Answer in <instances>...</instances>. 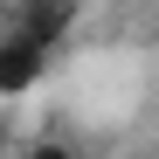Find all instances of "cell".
Returning a JSON list of instances; mask_svg holds the SVG:
<instances>
[{"mask_svg":"<svg viewBox=\"0 0 159 159\" xmlns=\"http://www.w3.org/2000/svg\"><path fill=\"white\" fill-rule=\"evenodd\" d=\"M48 56L56 48H42V42H28V35H0V97H28L42 76H48Z\"/></svg>","mask_w":159,"mask_h":159,"instance_id":"obj_1","label":"cell"},{"mask_svg":"<svg viewBox=\"0 0 159 159\" xmlns=\"http://www.w3.org/2000/svg\"><path fill=\"white\" fill-rule=\"evenodd\" d=\"M28 159H83V152H76V145H62V139H42Z\"/></svg>","mask_w":159,"mask_h":159,"instance_id":"obj_3","label":"cell"},{"mask_svg":"<svg viewBox=\"0 0 159 159\" xmlns=\"http://www.w3.org/2000/svg\"><path fill=\"white\" fill-rule=\"evenodd\" d=\"M76 0H14V14H7V28L14 35H28V42H42V48H56L69 28H76Z\"/></svg>","mask_w":159,"mask_h":159,"instance_id":"obj_2","label":"cell"}]
</instances>
